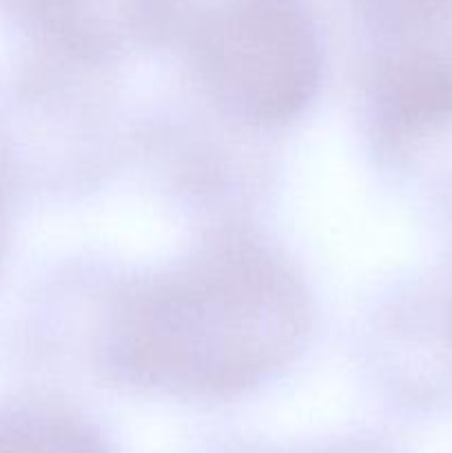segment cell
<instances>
[{
	"instance_id": "6da1fadb",
	"label": "cell",
	"mask_w": 452,
	"mask_h": 453,
	"mask_svg": "<svg viewBox=\"0 0 452 453\" xmlns=\"http://www.w3.org/2000/svg\"><path fill=\"white\" fill-rule=\"evenodd\" d=\"M304 330L295 281L261 252L229 248L129 296L111 326L109 354L131 383L222 398L277 372Z\"/></svg>"
},
{
	"instance_id": "277c9868",
	"label": "cell",
	"mask_w": 452,
	"mask_h": 453,
	"mask_svg": "<svg viewBox=\"0 0 452 453\" xmlns=\"http://www.w3.org/2000/svg\"><path fill=\"white\" fill-rule=\"evenodd\" d=\"M0 453H111L91 427L44 405L0 410Z\"/></svg>"
},
{
	"instance_id": "7a4b0ae2",
	"label": "cell",
	"mask_w": 452,
	"mask_h": 453,
	"mask_svg": "<svg viewBox=\"0 0 452 453\" xmlns=\"http://www.w3.org/2000/svg\"><path fill=\"white\" fill-rule=\"evenodd\" d=\"M195 49L213 96L248 122H288L322 82V44L300 0H217Z\"/></svg>"
},
{
	"instance_id": "3957f363",
	"label": "cell",
	"mask_w": 452,
	"mask_h": 453,
	"mask_svg": "<svg viewBox=\"0 0 452 453\" xmlns=\"http://www.w3.org/2000/svg\"><path fill=\"white\" fill-rule=\"evenodd\" d=\"M379 113L394 128L434 127L452 118V66L434 58H403L375 82Z\"/></svg>"
},
{
	"instance_id": "8992f818",
	"label": "cell",
	"mask_w": 452,
	"mask_h": 453,
	"mask_svg": "<svg viewBox=\"0 0 452 453\" xmlns=\"http://www.w3.org/2000/svg\"><path fill=\"white\" fill-rule=\"evenodd\" d=\"M3 228H4V199H3V188H0V243H3Z\"/></svg>"
},
{
	"instance_id": "5b68a950",
	"label": "cell",
	"mask_w": 452,
	"mask_h": 453,
	"mask_svg": "<svg viewBox=\"0 0 452 453\" xmlns=\"http://www.w3.org/2000/svg\"><path fill=\"white\" fill-rule=\"evenodd\" d=\"M448 3L450 0H366L368 12L393 27L419 25L437 16Z\"/></svg>"
}]
</instances>
